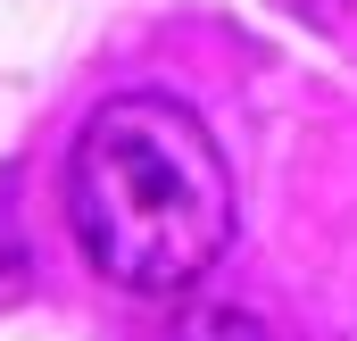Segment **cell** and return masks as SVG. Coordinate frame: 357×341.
I'll use <instances>...</instances> for the list:
<instances>
[{
	"mask_svg": "<svg viewBox=\"0 0 357 341\" xmlns=\"http://www.w3.org/2000/svg\"><path fill=\"white\" fill-rule=\"evenodd\" d=\"M67 225L100 283L133 300L191 291L233 242V167L175 92H116L75 133Z\"/></svg>",
	"mask_w": 357,
	"mask_h": 341,
	"instance_id": "cell-1",
	"label": "cell"
},
{
	"mask_svg": "<svg viewBox=\"0 0 357 341\" xmlns=\"http://www.w3.org/2000/svg\"><path fill=\"white\" fill-rule=\"evenodd\" d=\"M167 341H274V333L250 317V308H191Z\"/></svg>",
	"mask_w": 357,
	"mask_h": 341,
	"instance_id": "cell-2",
	"label": "cell"
}]
</instances>
